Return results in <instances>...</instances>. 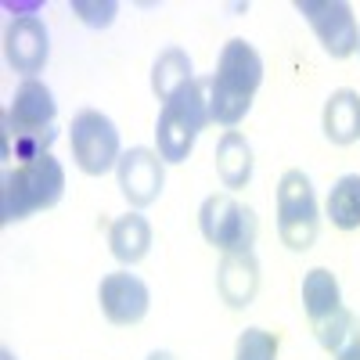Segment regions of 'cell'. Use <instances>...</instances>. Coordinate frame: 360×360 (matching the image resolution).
I'll list each match as a JSON object with an SVG mask.
<instances>
[{
  "label": "cell",
  "mask_w": 360,
  "mask_h": 360,
  "mask_svg": "<svg viewBox=\"0 0 360 360\" xmlns=\"http://www.w3.org/2000/svg\"><path fill=\"white\" fill-rule=\"evenodd\" d=\"M98 303L108 324L119 328H134L148 317V307H152V292L148 285L130 274V270H115V274H105L98 285Z\"/></svg>",
  "instance_id": "obj_11"
},
{
  "label": "cell",
  "mask_w": 360,
  "mask_h": 360,
  "mask_svg": "<svg viewBox=\"0 0 360 360\" xmlns=\"http://www.w3.org/2000/svg\"><path fill=\"white\" fill-rule=\"evenodd\" d=\"M108 249L123 266L141 263L148 256V249H152V224H148L137 209L127 217H115L108 224Z\"/></svg>",
  "instance_id": "obj_15"
},
{
  "label": "cell",
  "mask_w": 360,
  "mask_h": 360,
  "mask_svg": "<svg viewBox=\"0 0 360 360\" xmlns=\"http://www.w3.org/2000/svg\"><path fill=\"white\" fill-rule=\"evenodd\" d=\"M115 11L119 4H86V0H72V15H79L86 25H94V29H108L115 22Z\"/></svg>",
  "instance_id": "obj_20"
},
{
  "label": "cell",
  "mask_w": 360,
  "mask_h": 360,
  "mask_svg": "<svg viewBox=\"0 0 360 360\" xmlns=\"http://www.w3.org/2000/svg\"><path fill=\"white\" fill-rule=\"evenodd\" d=\"M217 292L231 310L252 307L259 292V259L256 252H227L217 266Z\"/></svg>",
  "instance_id": "obj_13"
},
{
  "label": "cell",
  "mask_w": 360,
  "mask_h": 360,
  "mask_svg": "<svg viewBox=\"0 0 360 360\" xmlns=\"http://www.w3.org/2000/svg\"><path fill=\"white\" fill-rule=\"evenodd\" d=\"M324 213L339 231H356L360 227V173H346L335 180V188L328 191Z\"/></svg>",
  "instance_id": "obj_18"
},
{
  "label": "cell",
  "mask_w": 360,
  "mask_h": 360,
  "mask_svg": "<svg viewBox=\"0 0 360 360\" xmlns=\"http://www.w3.org/2000/svg\"><path fill=\"white\" fill-rule=\"evenodd\" d=\"M303 310H307L314 339L328 353H335L346 342V335L353 332V324H356V314L346 310V303H342L339 278L328 266L307 270V278H303Z\"/></svg>",
  "instance_id": "obj_5"
},
{
  "label": "cell",
  "mask_w": 360,
  "mask_h": 360,
  "mask_svg": "<svg viewBox=\"0 0 360 360\" xmlns=\"http://www.w3.org/2000/svg\"><path fill=\"white\" fill-rule=\"evenodd\" d=\"M69 144H72L76 166L86 176H105L108 169L119 166V159H123V152H119V130L98 108H83V112L72 115Z\"/></svg>",
  "instance_id": "obj_8"
},
{
  "label": "cell",
  "mask_w": 360,
  "mask_h": 360,
  "mask_svg": "<svg viewBox=\"0 0 360 360\" xmlns=\"http://www.w3.org/2000/svg\"><path fill=\"white\" fill-rule=\"evenodd\" d=\"M321 231V209L314 184L303 169H285L278 184V238L292 252H307L317 242Z\"/></svg>",
  "instance_id": "obj_6"
},
{
  "label": "cell",
  "mask_w": 360,
  "mask_h": 360,
  "mask_svg": "<svg viewBox=\"0 0 360 360\" xmlns=\"http://www.w3.org/2000/svg\"><path fill=\"white\" fill-rule=\"evenodd\" d=\"M335 360H360V321L353 324V332L346 335V342L335 349Z\"/></svg>",
  "instance_id": "obj_21"
},
{
  "label": "cell",
  "mask_w": 360,
  "mask_h": 360,
  "mask_svg": "<svg viewBox=\"0 0 360 360\" xmlns=\"http://www.w3.org/2000/svg\"><path fill=\"white\" fill-rule=\"evenodd\" d=\"M356 54H360V40H356Z\"/></svg>",
  "instance_id": "obj_24"
},
{
  "label": "cell",
  "mask_w": 360,
  "mask_h": 360,
  "mask_svg": "<svg viewBox=\"0 0 360 360\" xmlns=\"http://www.w3.org/2000/svg\"><path fill=\"white\" fill-rule=\"evenodd\" d=\"M198 231L217 252H252L259 220L252 205L238 202L234 195H209L198 209Z\"/></svg>",
  "instance_id": "obj_7"
},
{
  "label": "cell",
  "mask_w": 360,
  "mask_h": 360,
  "mask_svg": "<svg viewBox=\"0 0 360 360\" xmlns=\"http://www.w3.org/2000/svg\"><path fill=\"white\" fill-rule=\"evenodd\" d=\"M54 119H58V101L51 86L40 79H22L11 94V105L4 108V159L25 162L47 155V148L58 137Z\"/></svg>",
  "instance_id": "obj_2"
},
{
  "label": "cell",
  "mask_w": 360,
  "mask_h": 360,
  "mask_svg": "<svg viewBox=\"0 0 360 360\" xmlns=\"http://www.w3.org/2000/svg\"><path fill=\"white\" fill-rule=\"evenodd\" d=\"M119 176V191L134 209H148L152 202H159L162 188H166V162L155 148H130L123 152L115 166Z\"/></svg>",
  "instance_id": "obj_10"
},
{
  "label": "cell",
  "mask_w": 360,
  "mask_h": 360,
  "mask_svg": "<svg viewBox=\"0 0 360 360\" xmlns=\"http://www.w3.org/2000/svg\"><path fill=\"white\" fill-rule=\"evenodd\" d=\"M62 195H65V169L51 152L15 162L0 176V224L11 227L44 213V209H54Z\"/></svg>",
  "instance_id": "obj_3"
},
{
  "label": "cell",
  "mask_w": 360,
  "mask_h": 360,
  "mask_svg": "<svg viewBox=\"0 0 360 360\" xmlns=\"http://www.w3.org/2000/svg\"><path fill=\"white\" fill-rule=\"evenodd\" d=\"M148 360H176L169 349H155V353H148Z\"/></svg>",
  "instance_id": "obj_22"
},
{
  "label": "cell",
  "mask_w": 360,
  "mask_h": 360,
  "mask_svg": "<svg viewBox=\"0 0 360 360\" xmlns=\"http://www.w3.org/2000/svg\"><path fill=\"white\" fill-rule=\"evenodd\" d=\"M278 335L266 332V328H245L238 335L234 346V360H278Z\"/></svg>",
  "instance_id": "obj_19"
},
{
  "label": "cell",
  "mask_w": 360,
  "mask_h": 360,
  "mask_svg": "<svg viewBox=\"0 0 360 360\" xmlns=\"http://www.w3.org/2000/svg\"><path fill=\"white\" fill-rule=\"evenodd\" d=\"M191 79H195L191 58H188V51H180V47H166L152 62V94L162 105L176 94V90H184Z\"/></svg>",
  "instance_id": "obj_17"
},
{
  "label": "cell",
  "mask_w": 360,
  "mask_h": 360,
  "mask_svg": "<svg viewBox=\"0 0 360 360\" xmlns=\"http://www.w3.org/2000/svg\"><path fill=\"white\" fill-rule=\"evenodd\" d=\"M259 83H263L259 51L249 40L238 37L227 40L217 58V72L209 76V115H213V123L234 130L249 115Z\"/></svg>",
  "instance_id": "obj_1"
},
{
  "label": "cell",
  "mask_w": 360,
  "mask_h": 360,
  "mask_svg": "<svg viewBox=\"0 0 360 360\" xmlns=\"http://www.w3.org/2000/svg\"><path fill=\"white\" fill-rule=\"evenodd\" d=\"M0 360H15V356H11V349H4V353H0Z\"/></svg>",
  "instance_id": "obj_23"
},
{
  "label": "cell",
  "mask_w": 360,
  "mask_h": 360,
  "mask_svg": "<svg viewBox=\"0 0 360 360\" xmlns=\"http://www.w3.org/2000/svg\"><path fill=\"white\" fill-rule=\"evenodd\" d=\"M213 123L209 115V79H191L184 90L162 105L159 123H155V152L162 155V162H188L191 148L198 141V134Z\"/></svg>",
  "instance_id": "obj_4"
},
{
  "label": "cell",
  "mask_w": 360,
  "mask_h": 360,
  "mask_svg": "<svg viewBox=\"0 0 360 360\" xmlns=\"http://www.w3.org/2000/svg\"><path fill=\"white\" fill-rule=\"evenodd\" d=\"M4 58L18 76L37 79V72H44L47 58H51L47 25L37 15H15L4 29Z\"/></svg>",
  "instance_id": "obj_12"
},
{
  "label": "cell",
  "mask_w": 360,
  "mask_h": 360,
  "mask_svg": "<svg viewBox=\"0 0 360 360\" xmlns=\"http://www.w3.org/2000/svg\"><path fill=\"white\" fill-rule=\"evenodd\" d=\"M321 127H324V137L332 144H339V148L360 141V94L356 90L342 86V90H335V94L324 101Z\"/></svg>",
  "instance_id": "obj_14"
},
{
  "label": "cell",
  "mask_w": 360,
  "mask_h": 360,
  "mask_svg": "<svg viewBox=\"0 0 360 360\" xmlns=\"http://www.w3.org/2000/svg\"><path fill=\"white\" fill-rule=\"evenodd\" d=\"M252 144L238 134V130H227L217 144V173L224 180V188L238 191V188H245L249 180H252Z\"/></svg>",
  "instance_id": "obj_16"
},
{
  "label": "cell",
  "mask_w": 360,
  "mask_h": 360,
  "mask_svg": "<svg viewBox=\"0 0 360 360\" xmlns=\"http://www.w3.org/2000/svg\"><path fill=\"white\" fill-rule=\"evenodd\" d=\"M295 11L310 22L314 37L335 62L356 54L360 25H356L353 4H346V0H295Z\"/></svg>",
  "instance_id": "obj_9"
}]
</instances>
